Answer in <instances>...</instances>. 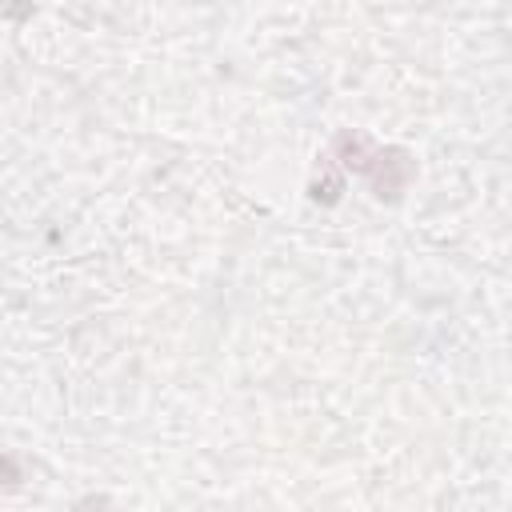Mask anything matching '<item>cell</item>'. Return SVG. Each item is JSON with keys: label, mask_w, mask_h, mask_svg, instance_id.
Segmentation results:
<instances>
[{"label": "cell", "mask_w": 512, "mask_h": 512, "mask_svg": "<svg viewBox=\"0 0 512 512\" xmlns=\"http://www.w3.org/2000/svg\"><path fill=\"white\" fill-rule=\"evenodd\" d=\"M336 152L344 156V164H348L352 172H364V176L372 180V192H376L380 200H396V196L408 188L412 172H416V164H412V156H408L404 148H372V144H368L364 136H356V132L336 136Z\"/></svg>", "instance_id": "cell-1"}, {"label": "cell", "mask_w": 512, "mask_h": 512, "mask_svg": "<svg viewBox=\"0 0 512 512\" xmlns=\"http://www.w3.org/2000/svg\"><path fill=\"white\" fill-rule=\"evenodd\" d=\"M76 512H116V508H112L108 500H84V504H80Z\"/></svg>", "instance_id": "cell-2"}]
</instances>
